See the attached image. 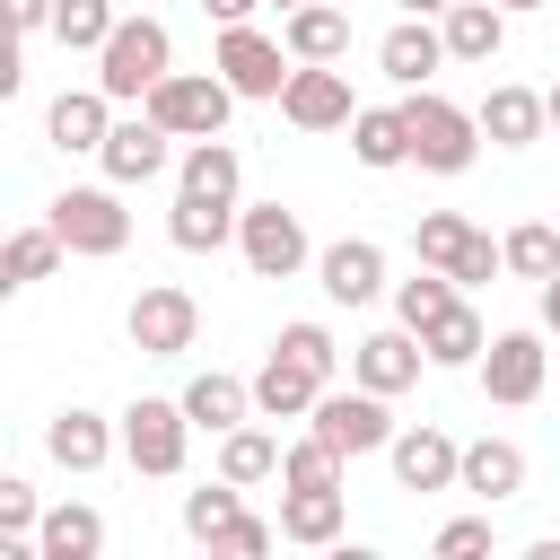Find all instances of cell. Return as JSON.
I'll return each instance as SVG.
<instances>
[{
    "label": "cell",
    "instance_id": "obj_1",
    "mask_svg": "<svg viewBox=\"0 0 560 560\" xmlns=\"http://www.w3.org/2000/svg\"><path fill=\"white\" fill-rule=\"evenodd\" d=\"M166 26L158 18H114L105 26V44H96V88H105V105H122V96H149L158 79H166Z\"/></svg>",
    "mask_w": 560,
    "mask_h": 560
},
{
    "label": "cell",
    "instance_id": "obj_2",
    "mask_svg": "<svg viewBox=\"0 0 560 560\" xmlns=\"http://www.w3.org/2000/svg\"><path fill=\"white\" fill-rule=\"evenodd\" d=\"M228 105H236V88L210 79V70H166V79L149 88V122H158L166 140H210V131L228 122Z\"/></svg>",
    "mask_w": 560,
    "mask_h": 560
},
{
    "label": "cell",
    "instance_id": "obj_3",
    "mask_svg": "<svg viewBox=\"0 0 560 560\" xmlns=\"http://www.w3.org/2000/svg\"><path fill=\"white\" fill-rule=\"evenodd\" d=\"M472 149H481V131H472L464 105H446V96H411L402 105V158H420L429 175H464Z\"/></svg>",
    "mask_w": 560,
    "mask_h": 560
},
{
    "label": "cell",
    "instance_id": "obj_4",
    "mask_svg": "<svg viewBox=\"0 0 560 560\" xmlns=\"http://www.w3.org/2000/svg\"><path fill=\"white\" fill-rule=\"evenodd\" d=\"M44 228L61 236V254H122V245H131V210H122L105 184H70Z\"/></svg>",
    "mask_w": 560,
    "mask_h": 560
},
{
    "label": "cell",
    "instance_id": "obj_5",
    "mask_svg": "<svg viewBox=\"0 0 560 560\" xmlns=\"http://www.w3.org/2000/svg\"><path fill=\"white\" fill-rule=\"evenodd\" d=\"M411 245H420V262H429V271H446L455 289H481V280L499 271V245H490L472 219H455V210H429V219L411 228Z\"/></svg>",
    "mask_w": 560,
    "mask_h": 560
},
{
    "label": "cell",
    "instance_id": "obj_6",
    "mask_svg": "<svg viewBox=\"0 0 560 560\" xmlns=\"http://www.w3.org/2000/svg\"><path fill=\"white\" fill-rule=\"evenodd\" d=\"M306 420H315V438L332 446V455H376L385 438H394V420H385V394H315L306 402Z\"/></svg>",
    "mask_w": 560,
    "mask_h": 560
},
{
    "label": "cell",
    "instance_id": "obj_7",
    "mask_svg": "<svg viewBox=\"0 0 560 560\" xmlns=\"http://www.w3.org/2000/svg\"><path fill=\"white\" fill-rule=\"evenodd\" d=\"M184 438H192V420H184V402H131L122 411V455H131V472H184Z\"/></svg>",
    "mask_w": 560,
    "mask_h": 560
},
{
    "label": "cell",
    "instance_id": "obj_8",
    "mask_svg": "<svg viewBox=\"0 0 560 560\" xmlns=\"http://www.w3.org/2000/svg\"><path fill=\"white\" fill-rule=\"evenodd\" d=\"M280 114H289L298 131H332V122H350V79H341L332 61H298V70L280 79Z\"/></svg>",
    "mask_w": 560,
    "mask_h": 560
},
{
    "label": "cell",
    "instance_id": "obj_9",
    "mask_svg": "<svg viewBox=\"0 0 560 560\" xmlns=\"http://www.w3.org/2000/svg\"><path fill=\"white\" fill-rule=\"evenodd\" d=\"M236 245H245V262H254L262 280H289V271L306 262V228H298V210H280V201L245 210V219H236Z\"/></svg>",
    "mask_w": 560,
    "mask_h": 560
},
{
    "label": "cell",
    "instance_id": "obj_10",
    "mask_svg": "<svg viewBox=\"0 0 560 560\" xmlns=\"http://www.w3.org/2000/svg\"><path fill=\"white\" fill-rule=\"evenodd\" d=\"M192 324H201V306H192L184 289H140V298H131V350H149V359L192 350Z\"/></svg>",
    "mask_w": 560,
    "mask_h": 560
},
{
    "label": "cell",
    "instance_id": "obj_11",
    "mask_svg": "<svg viewBox=\"0 0 560 560\" xmlns=\"http://www.w3.org/2000/svg\"><path fill=\"white\" fill-rule=\"evenodd\" d=\"M481 394H490V402H534V394H542V341H534V332L481 341Z\"/></svg>",
    "mask_w": 560,
    "mask_h": 560
},
{
    "label": "cell",
    "instance_id": "obj_12",
    "mask_svg": "<svg viewBox=\"0 0 560 560\" xmlns=\"http://www.w3.org/2000/svg\"><path fill=\"white\" fill-rule=\"evenodd\" d=\"M219 79L236 88V96H280V44L271 35H254V26H228L219 35Z\"/></svg>",
    "mask_w": 560,
    "mask_h": 560
},
{
    "label": "cell",
    "instance_id": "obj_13",
    "mask_svg": "<svg viewBox=\"0 0 560 560\" xmlns=\"http://www.w3.org/2000/svg\"><path fill=\"white\" fill-rule=\"evenodd\" d=\"M315 271H324V298H332V306H368V298L385 289V254H376L368 236L324 245V254H315Z\"/></svg>",
    "mask_w": 560,
    "mask_h": 560
},
{
    "label": "cell",
    "instance_id": "obj_14",
    "mask_svg": "<svg viewBox=\"0 0 560 560\" xmlns=\"http://www.w3.org/2000/svg\"><path fill=\"white\" fill-rule=\"evenodd\" d=\"M385 455H394V481L402 490H455V438L446 429H394Z\"/></svg>",
    "mask_w": 560,
    "mask_h": 560
},
{
    "label": "cell",
    "instance_id": "obj_15",
    "mask_svg": "<svg viewBox=\"0 0 560 560\" xmlns=\"http://www.w3.org/2000/svg\"><path fill=\"white\" fill-rule=\"evenodd\" d=\"M280 44H289V61H341L350 52V9L341 0H298Z\"/></svg>",
    "mask_w": 560,
    "mask_h": 560
},
{
    "label": "cell",
    "instance_id": "obj_16",
    "mask_svg": "<svg viewBox=\"0 0 560 560\" xmlns=\"http://www.w3.org/2000/svg\"><path fill=\"white\" fill-rule=\"evenodd\" d=\"M96 158H105L114 184H149V175H166V131H158L149 114H140V122H105Z\"/></svg>",
    "mask_w": 560,
    "mask_h": 560
},
{
    "label": "cell",
    "instance_id": "obj_17",
    "mask_svg": "<svg viewBox=\"0 0 560 560\" xmlns=\"http://www.w3.org/2000/svg\"><path fill=\"white\" fill-rule=\"evenodd\" d=\"M350 376H359L368 394H402V385L420 376V332H368V341L350 350Z\"/></svg>",
    "mask_w": 560,
    "mask_h": 560
},
{
    "label": "cell",
    "instance_id": "obj_18",
    "mask_svg": "<svg viewBox=\"0 0 560 560\" xmlns=\"http://www.w3.org/2000/svg\"><path fill=\"white\" fill-rule=\"evenodd\" d=\"M455 490L516 499V490H525V455H516L508 438H472V446H455Z\"/></svg>",
    "mask_w": 560,
    "mask_h": 560
},
{
    "label": "cell",
    "instance_id": "obj_19",
    "mask_svg": "<svg viewBox=\"0 0 560 560\" xmlns=\"http://www.w3.org/2000/svg\"><path fill=\"white\" fill-rule=\"evenodd\" d=\"M245 394H254V411H271V420H298V411H306V402L324 394V376H315L306 359H289V350H271V359H262V376H254Z\"/></svg>",
    "mask_w": 560,
    "mask_h": 560
},
{
    "label": "cell",
    "instance_id": "obj_20",
    "mask_svg": "<svg viewBox=\"0 0 560 560\" xmlns=\"http://www.w3.org/2000/svg\"><path fill=\"white\" fill-rule=\"evenodd\" d=\"M438 44H446L455 61H490V52L508 44V9H490V0H446Z\"/></svg>",
    "mask_w": 560,
    "mask_h": 560
},
{
    "label": "cell",
    "instance_id": "obj_21",
    "mask_svg": "<svg viewBox=\"0 0 560 560\" xmlns=\"http://www.w3.org/2000/svg\"><path fill=\"white\" fill-rule=\"evenodd\" d=\"M472 131L499 140V149H525V140L542 131V96H534V88H490L481 114H472Z\"/></svg>",
    "mask_w": 560,
    "mask_h": 560
},
{
    "label": "cell",
    "instance_id": "obj_22",
    "mask_svg": "<svg viewBox=\"0 0 560 560\" xmlns=\"http://www.w3.org/2000/svg\"><path fill=\"white\" fill-rule=\"evenodd\" d=\"M420 359H429V368H472V359H481V315H472L464 298L438 306V315L420 324Z\"/></svg>",
    "mask_w": 560,
    "mask_h": 560
},
{
    "label": "cell",
    "instance_id": "obj_23",
    "mask_svg": "<svg viewBox=\"0 0 560 560\" xmlns=\"http://www.w3.org/2000/svg\"><path fill=\"white\" fill-rule=\"evenodd\" d=\"M376 61H385V79H402V88H420L438 61H446V44H438V26L429 18H402L385 44H376Z\"/></svg>",
    "mask_w": 560,
    "mask_h": 560
},
{
    "label": "cell",
    "instance_id": "obj_24",
    "mask_svg": "<svg viewBox=\"0 0 560 560\" xmlns=\"http://www.w3.org/2000/svg\"><path fill=\"white\" fill-rule=\"evenodd\" d=\"M105 88H61L52 96V114H44V131H52V149H96L105 140Z\"/></svg>",
    "mask_w": 560,
    "mask_h": 560
},
{
    "label": "cell",
    "instance_id": "obj_25",
    "mask_svg": "<svg viewBox=\"0 0 560 560\" xmlns=\"http://www.w3.org/2000/svg\"><path fill=\"white\" fill-rule=\"evenodd\" d=\"M184 201H219V210H236V149L210 131V140H192V158H184V184H175Z\"/></svg>",
    "mask_w": 560,
    "mask_h": 560
},
{
    "label": "cell",
    "instance_id": "obj_26",
    "mask_svg": "<svg viewBox=\"0 0 560 560\" xmlns=\"http://www.w3.org/2000/svg\"><path fill=\"white\" fill-rule=\"evenodd\" d=\"M332 534H341V481L280 499V542H332Z\"/></svg>",
    "mask_w": 560,
    "mask_h": 560
},
{
    "label": "cell",
    "instance_id": "obj_27",
    "mask_svg": "<svg viewBox=\"0 0 560 560\" xmlns=\"http://www.w3.org/2000/svg\"><path fill=\"white\" fill-rule=\"evenodd\" d=\"M96 542H105V516L96 508H44L35 516V551L44 560H88Z\"/></svg>",
    "mask_w": 560,
    "mask_h": 560
},
{
    "label": "cell",
    "instance_id": "obj_28",
    "mask_svg": "<svg viewBox=\"0 0 560 560\" xmlns=\"http://www.w3.org/2000/svg\"><path fill=\"white\" fill-rule=\"evenodd\" d=\"M245 411H254V394H245L236 376H192V385H184V420H192V429H236Z\"/></svg>",
    "mask_w": 560,
    "mask_h": 560
},
{
    "label": "cell",
    "instance_id": "obj_29",
    "mask_svg": "<svg viewBox=\"0 0 560 560\" xmlns=\"http://www.w3.org/2000/svg\"><path fill=\"white\" fill-rule=\"evenodd\" d=\"M44 446H52V464H70V472H96L114 438H105V420H96V411H61V420L44 429Z\"/></svg>",
    "mask_w": 560,
    "mask_h": 560
},
{
    "label": "cell",
    "instance_id": "obj_30",
    "mask_svg": "<svg viewBox=\"0 0 560 560\" xmlns=\"http://www.w3.org/2000/svg\"><path fill=\"white\" fill-rule=\"evenodd\" d=\"M271 472H280V446H271L262 429H245V420H236V429H219V481H236V490H245V481H271Z\"/></svg>",
    "mask_w": 560,
    "mask_h": 560
},
{
    "label": "cell",
    "instance_id": "obj_31",
    "mask_svg": "<svg viewBox=\"0 0 560 560\" xmlns=\"http://www.w3.org/2000/svg\"><path fill=\"white\" fill-rule=\"evenodd\" d=\"M350 149H359V166H402V105L350 114Z\"/></svg>",
    "mask_w": 560,
    "mask_h": 560
},
{
    "label": "cell",
    "instance_id": "obj_32",
    "mask_svg": "<svg viewBox=\"0 0 560 560\" xmlns=\"http://www.w3.org/2000/svg\"><path fill=\"white\" fill-rule=\"evenodd\" d=\"M228 228H236V219H228L219 201H184V192H175V219H166V236H175L184 254H219V245H228Z\"/></svg>",
    "mask_w": 560,
    "mask_h": 560
},
{
    "label": "cell",
    "instance_id": "obj_33",
    "mask_svg": "<svg viewBox=\"0 0 560 560\" xmlns=\"http://www.w3.org/2000/svg\"><path fill=\"white\" fill-rule=\"evenodd\" d=\"M52 35H61V52H96L105 44V26H114V0H52V18H44Z\"/></svg>",
    "mask_w": 560,
    "mask_h": 560
},
{
    "label": "cell",
    "instance_id": "obj_34",
    "mask_svg": "<svg viewBox=\"0 0 560 560\" xmlns=\"http://www.w3.org/2000/svg\"><path fill=\"white\" fill-rule=\"evenodd\" d=\"M499 262H508V271H525V280H551V271H560V236H551L542 219H525V228L499 245Z\"/></svg>",
    "mask_w": 560,
    "mask_h": 560
},
{
    "label": "cell",
    "instance_id": "obj_35",
    "mask_svg": "<svg viewBox=\"0 0 560 560\" xmlns=\"http://www.w3.org/2000/svg\"><path fill=\"white\" fill-rule=\"evenodd\" d=\"M438 306H455V280H446V271H420V280H402V289H394V315H402V332H420Z\"/></svg>",
    "mask_w": 560,
    "mask_h": 560
},
{
    "label": "cell",
    "instance_id": "obj_36",
    "mask_svg": "<svg viewBox=\"0 0 560 560\" xmlns=\"http://www.w3.org/2000/svg\"><path fill=\"white\" fill-rule=\"evenodd\" d=\"M280 481H289V490H324V481H341V455H332L324 438H298V446L280 455Z\"/></svg>",
    "mask_w": 560,
    "mask_h": 560
},
{
    "label": "cell",
    "instance_id": "obj_37",
    "mask_svg": "<svg viewBox=\"0 0 560 560\" xmlns=\"http://www.w3.org/2000/svg\"><path fill=\"white\" fill-rule=\"evenodd\" d=\"M52 262H61V236H52V228H18V236H9V271H18V280H44Z\"/></svg>",
    "mask_w": 560,
    "mask_h": 560
},
{
    "label": "cell",
    "instance_id": "obj_38",
    "mask_svg": "<svg viewBox=\"0 0 560 560\" xmlns=\"http://www.w3.org/2000/svg\"><path fill=\"white\" fill-rule=\"evenodd\" d=\"M228 516H236V481H219V490H192V499H184V534H192V542H210Z\"/></svg>",
    "mask_w": 560,
    "mask_h": 560
},
{
    "label": "cell",
    "instance_id": "obj_39",
    "mask_svg": "<svg viewBox=\"0 0 560 560\" xmlns=\"http://www.w3.org/2000/svg\"><path fill=\"white\" fill-rule=\"evenodd\" d=\"M271 350H289V359H306V368H315V376H332V359H341V350H332V332H324V324H289V332H280V341H271Z\"/></svg>",
    "mask_w": 560,
    "mask_h": 560
},
{
    "label": "cell",
    "instance_id": "obj_40",
    "mask_svg": "<svg viewBox=\"0 0 560 560\" xmlns=\"http://www.w3.org/2000/svg\"><path fill=\"white\" fill-rule=\"evenodd\" d=\"M35 516H44V508H35V490L0 472V542H26V534H35Z\"/></svg>",
    "mask_w": 560,
    "mask_h": 560
},
{
    "label": "cell",
    "instance_id": "obj_41",
    "mask_svg": "<svg viewBox=\"0 0 560 560\" xmlns=\"http://www.w3.org/2000/svg\"><path fill=\"white\" fill-rule=\"evenodd\" d=\"M210 542H219V551H236V560H262V551H271V525H262V516H245V508H236V516H228V525H219V534H210Z\"/></svg>",
    "mask_w": 560,
    "mask_h": 560
},
{
    "label": "cell",
    "instance_id": "obj_42",
    "mask_svg": "<svg viewBox=\"0 0 560 560\" xmlns=\"http://www.w3.org/2000/svg\"><path fill=\"white\" fill-rule=\"evenodd\" d=\"M481 551H490V516H455L438 534V560H481Z\"/></svg>",
    "mask_w": 560,
    "mask_h": 560
},
{
    "label": "cell",
    "instance_id": "obj_43",
    "mask_svg": "<svg viewBox=\"0 0 560 560\" xmlns=\"http://www.w3.org/2000/svg\"><path fill=\"white\" fill-rule=\"evenodd\" d=\"M18 79H26V70H18V26H9V18H0V105H9V96H18Z\"/></svg>",
    "mask_w": 560,
    "mask_h": 560
},
{
    "label": "cell",
    "instance_id": "obj_44",
    "mask_svg": "<svg viewBox=\"0 0 560 560\" xmlns=\"http://www.w3.org/2000/svg\"><path fill=\"white\" fill-rule=\"evenodd\" d=\"M0 18L26 35V26H44V18H52V0H0Z\"/></svg>",
    "mask_w": 560,
    "mask_h": 560
},
{
    "label": "cell",
    "instance_id": "obj_45",
    "mask_svg": "<svg viewBox=\"0 0 560 560\" xmlns=\"http://www.w3.org/2000/svg\"><path fill=\"white\" fill-rule=\"evenodd\" d=\"M201 9H210L219 26H245V18H254V0H201Z\"/></svg>",
    "mask_w": 560,
    "mask_h": 560
},
{
    "label": "cell",
    "instance_id": "obj_46",
    "mask_svg": "<svg viewBox=\"0 0 560 560\" xmlns=\"http://www.w3.org/2000/svg\"><path fill=\"white\" fill-rule=\"evenodd\" d=\"M542 324H551V332H560V271H551V280H542Z\"/></svg>",
    "mask_w": 560,
    "mask_h": 560
},
{
    "label": "cell",
    "instance_id": "obj_47",
    "mask_svg": "<svg viewBox=\"0 0 560 560\" xmlns=\"http://www.w3.org/2000/svg\"><path fill=\"white\" fill-rule=\"evenodd\" d=\"M9 289H18V271H9V245H0V298H9Z\"/></svg>",
    "mask_w": 560,
    "mask_h": 560
},
{
    "label": "cell",
    "instance_id": "obj_48",
    "mask_svg": "<svg viewBox=\"0 0 560 560\" xmlns=\"http://www.w3.org/2000/svg\"><path fill=\"white\" fill-rule=\"evenodd\" d=\"M402 9H411V18H429V9H446V0H402Z\"/></svg>",
    "mask_w": 560,
    "mask_h": 560
},
{
    "label": "cell",
    "instance_id": "obj_49",
    "mask_svg": "<svg viewBox=\"0 0 560 560\" xmlns=\"http://www.w3.org/2000/svg\"><path fill=\"white\" fill-rule=\"evenodd\" d=\"M542 122H560V88H551V96H542Z\"/></svg>",
    "mask_w": 560,
    "mask_h": 560
},
{
    "label": "cell",
    "instance_id": "obj_50",
    "mask_svg": "<svg viewBox=\"0 0 560 560\" xmlns=\"http://www.w3.org/2000/svg\"><path fill=\"white\" fill-rule=\"evenodd\" d=\"M490 9H551V0H490Z\"/></svg>",
    "mask_w": 560,
    "mask_h": 560
},
{
    "label": "cell",
    "instance_id": "obj_51",
    "mask_svg": "<svg viewBox=\"0 0 560 560\" xmlns=\"http://www.w3.org/2000/svg\"><path fill=\"white\" fill-rule=\"evenodd\" d=\"M280 9H298V0H280Z\"/></svg>",
    "mask_w": 560,
    "mask_h": 560
}]
</instances>
